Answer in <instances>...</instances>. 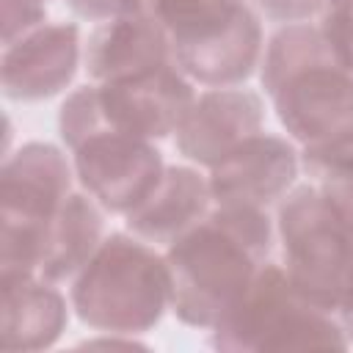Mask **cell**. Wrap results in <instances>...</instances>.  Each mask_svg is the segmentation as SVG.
Returning a JSON list of instances; mask_svg holds the SVG:
<instances>
[{"label":"cell","mask_w":353,"mask_h":353,"mask_svg":"<svg viewBox=\"0 0 353 353\" xmlns=\"http://www.w3.org/2000/svg\"><path fill=\"white\" fill-rule=\"evenodd\" d=\"M256 6L273 22L298 25V22L317 19L320 8H323V0H256Z\"/></svg>","instance_id":"ffe728a7"},{"label":"cell","mask_w":353,"mask_h":353,"mask_svg":"<svg viewBox=\"0 0 353 353\" xmlns=\"http://www.w3.org/2000/svg\"><path fill=\"white\" fill-rule=\"evenodd\" d=\"M47 22L44 0H3V47Z\"/></svg>","instance_id":"d6986e66"},{"label":"cell","mask_w":353,"mask_h":353,"mask_svg":"<svg viewBox=\"0 0 353 353\" xmlns=\"http://www.w3.org/2000/svg\"><path fill=\"white\" fill-rule=\"evenodd\" d=\"M165 63H174L168 36L146 17L99 22L83 47V66L94 83L135 77Z\"/></svg>","instance_id":"4fadbf2b"},{"label":"cell","mask_w":353,"mask_h":353,"mask_svg":"<svg viewBox=\"0 0 353 353\" xmlns=\"http://www.w3.org/2000/svg\"><path fill=\"white\" fill-rule=\"evenodd\" d=\"M0 347L30 353L52 347L66 331V298L41 276L0 279Z\"/></svg>","instance_id":"5bb4252c"},{"label":"cell","mask_w":353,"mask_h":353,"mask_svg":"<svg viewBox=\"0 0 353 353\" xmlns=\"http://www.w3.org/2000/svg\"><path fill=\"white\" fill-rule=\"evenodd\" d=\"M210 345L229 353L345 350L350 339L334 312L312 303L284 265L265 262L243 298L212 328Z\"/></svg>","instance_id":"277c9868"},{"label":"cell","mask_w":353,"mask_h":353,"mask_svg":"<svg viewBox=\"0 0 353 353\" xmlns=\"http://www.w3.org/2000/svg\"><path fill=\"white\" fill-rule=\"evenodd\" d=\"M210 182L188 165H165L157 188L130 210L127 229L152 243V245H171L188 229H193L210 210H212Z\"/></svg>","instance_id":"9a60e30c"},{"label":"cell","mask_w":353,"mask_h":353,"mask_svg":"<svg viewBox=\"0 0 353 353\" xmlns=\"http://www.w3.org/2000/svg\"><path fill=\"white\" fill-rule=\"evenodd\" d=\"M265 105L251 88H207L196 94L190 110L174 132L179 154L212 168L245 138L262 132Z\"/></svg>","instance_id":"7c38bea8"},{"label":"cell","mask_w":353,"mask_h":353,"mask_svg":"<svg viewBox=\"0 0 353 353\" xmlns=\"http://www.w3.org/2000/svg\"><path fill=\"white\" fill-rule=\"evenodd\" d=\"M72 309L80 323L102 334L152 331L171 309L165 254L135 234H108L72 281Z\"/></svg>","instance_id":"3957f363"},{"label":"cell","mask_w":353,"mask_h":353,"mask_svg":"<svg viewBox=\"0 0 353 353\" xmlns=\"http://www.w3.org/2000/svg\"><path fill=\"white\" fill-rule=\"evenodd\" d=\"M74 165L41 141L6 154L0 171V279L33 276L47 223L72 193Z\"/></svg>","instance_id":"8992f818"},{"label":"cell","mask_w":353,"mask_h":353,"mask_svg":"<svg viewBox=\"0 0 353 353\" xmlns=\"http://www.w3.org/2000/svg\"><path fill=\"white\" fill-rule=\"evenodd\" d=\"M163 28L174 66L204 88L240 85L262 61V25L245 0H190Z\"/></svg>","instance_id":"52a82bcc"},{"label":"cell","mask_w":353,"mask_h":353,"mask_svg":"<svg viewBox=\"0 0 353 353\" xmlns=\"http://www.w3.org/2000/svg\"><path fill=\"white\" fill-rule=\"evenodd\" d=\"M66 6L88 22H110L119 17H138V0H66Z\"/></svg>","instance_id":"44dd1931"},{"label":"cell","mask_w":353,"mask_h":353,"mask_svg":"<svg viewBox=\"0 0 353 353\" xmlns=\"http://www.w3.org/2000/svg\"><path fill=\"white\" fill-rule=\"evenodd\" d=\"M44 3H47V0H44Z\"/></svg>","instance_id":"603a6c76"},{"label":"cell","mask_w":353,"mask_h":353,"mask_svg":"<svg viewBox=\"0 0 353 353\" xmlns=\"http://www.w3.org/2000/svg\"><path fill=\"white\" fill-rule=\"evenodd\" d=\"M281 265L292 284L320 309L334 312L353 259V229L339 218L317 185L292 188L276 215Z\"/></svg>","instance_id":"ba28073f"},{"label":"cell","mask_w":353,"mask_h":353,"mask_svg":"<svg viewBox=\"0 0 353 353\" xmlns=\"http://www.w3.org/2000/svg\"><path fill=\"white\" fill-rule=\"evenodd\" d=\"M74 176L83 190L108 212L127 215L160 182L165 163L163 152L135 135L99 132L72 149Z\"/></svg>","instance_id":"9c48e42d"},{"label":"cell","mask_w":353,"mask_h":353,"mask_svg":"<svg viewBox=\"0 0 353 353\" xmlns=\"http://www.w3.org/2000/svg\"><path fill=\"white\" fill-rule=\"evenodd\" d=\"M268 210L215 204L193 229L165 248L171 312L193 328H215L270 259Z\"/></svg>","instance_id":"6da1fadb"},{"label":"cell","mask_w":353,"mask_h":353,"mask_svg":"<svg viewBox=\"0 0 353 353\" xmlns=\"http://www.w3.org/2000/svg\"><path fill=\"white\" fill-rule=\"evenodd\" d=\"M317 22L339 63L353 72V0H323Z\"/></svg>","instance_id":"ac0fdd59"},{"label":"cell","mask_w":353,"mask_h":353,"mask_svg":"<svg viewBox=\"0 0 353 353\" xmlns=\"http://www.w3.org/2000/svg\"><path fill=\"white\" fill-rule=\"evenodd\" d=\"M301 171V157L287 138L256 132L234 146L210 168V193L215 204L262 207L281 201Z\"/></svg>","instance_id":"30bf717a"},{"label":"cell","mask_w":353,"mask_h":353,"mask_svg":"<svg viewBox=\"0 0 353 353\" xmlns=\"http://www.w3.org/2000/svg\"><path fill=\"white\" fill-rule=\"evenodd\" d=\"M336 317L353 345V259H350V268H347V276H345V287H342V298H339V306H336Z\"/></svg>","instance_id":"7402d4cb"},{"label":"cell","mask_w":353,"mask_h":353,"mask_svg":"<svg viewBox=\"0 0 353 353\" xmlns=\"http://www.w3.org/2000/svg\"><path fill=\"white\" fill-rule=\"evenodd\" d=\"M105 221L102 207L88 193H69L52 221L47 223V232L41 237L39 265L36 276L58 284L66 279H74L83 265L94 256L99 248Z\"/></svg>","instance_id":"2e32d148"},{"label":"cell","mask_w":353,"mask_h":353,"mask_svg":"<svg viewBox=\"0 0 353 353\" xmlns=\"http://www.w3.org/2000/svg\"><path fill=\"white\" fill-rule=\"evenodd\" d=\"M196 99L193 83L174 66L91 83L72 91L58 113V130L69 149H77L99 132H124L135 138L174 135Z\"/></svg>","instance_id":"5b68a950"},{"label":"cell","mask_w":353,"mask_h":353,"mask_svg":"<svg viewBox=\"0 0 353 353\" xmlns=\"http://www.w3.org/2000/svg\"><path fill=\"white\" fill-rule=\"evenodd\" d=\"M80 30L74 22H44L3 47L0 83L14 102H39L61 94L80 66Z\"/></svg>","instance_id":"8fae6325"},{"label":"cell","mask_w":353,"mask_h":353,"mask_svg":"<svg viewBox=\"0 0 353 353\" xmlns=\"http://www.w3.org/2000/svg\"><path fill=\"white\" fill-rule=\"evenodd\" d=\"M301 168L339 212V218L353 229V127L303 146Z\"/></svg>","instance_id":"e0dca14e"},{"label":"cell","mask_w":353,"mask_h":353,"mask_svg":"<svg viewBox=\"0 0 353 353\" xmlns=\"http://www.w3.org/2000/svg\"><path fill=\"white\" fill-rule=\"evenodd\" d=\"M259 80L287 135L301 146L353 127V72L317 25H284L265 47Z\"/></svg>","instance_id":"7a4b0ae2"}]
</instances>
